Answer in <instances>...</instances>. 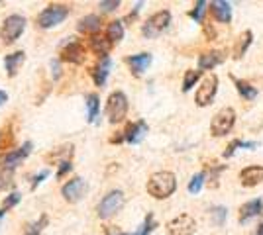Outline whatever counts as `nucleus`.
Wrapping results in <instances>:
<instances>
[{
  "instance_id": "nucleus-1",
  "label": "nucleus",
  "mask_w": 263,
  "mask_h": 235,
  "mask_svg": "<svg viewBox=\"0 0 263 235\" xmlns=\"http://www.w3.org/2000/svg\"><path fill=\"white\" fill-rule=\"evenodd\" d=\"M145 190H147L149 196H154L155 200L169 198L177 190L175 173H171V170H157V173H154L147 180V184H145Z\"/></svg>"
},
{
  "instance_id": "nucleus-2",
  "label": "nucleus",
  "mask_w": 263,
  "mask_h": 235,
  "mask_svg": "<svg viewBox=\"0 0 263 235\" xmlns=\"http://www.w3.org/2000/svg\"><path fill=\"white\" fill-rule=\"evenodd\" d=\"M69 12H71V8L67 4H49L47 8H44V10L37 14L35 26L42 28V30L55 28V26L63 24L69 18Z\"/></svg>"
},
{
  "instance_id": "nucleus-3",
  "label": "nucleus",
  "mask_w": 263,
  "mask_h": 235,
  "mask_svg": "<svg viewBox=\"0 0 263 235\" xmlns=\"http://www.w3.org/2000/svg\"><path fill=\"white\" fill-rule=\"evenodd\" d=\"M104 112H106V118H108L110 123L124 122V118L128 116V96H126L122 90L110 92Z\"/></svg>"
},
{
  "instance_id": "nucleus-4",
  "label": "nucleus",
  "mask_w": 263,
  "mask_h": 235,
  "mask_svg": "<svg viewBox=\"0 0 263 235\" xmlns=\"http://www.w3.org/2000/svg\"><path fill=\"white\" fill-rule=\"evenodd\" d=\"M169 24H171V12L169 10H159L152 14L142 26V34L143 37H147V39H154L157 35H161L169 28Z\"/></svg>"
},
{
  "instance_id": "nucleus-5",
  "label": "nucleus",
  "mask_w": 263,
  "mask_h": 235,
  "mask_svg": "<svg viewBox=\"0 0 263 235\" xmlns=\"http://www.w3.org/2000/svg\"><path fill=\"white\" fill-rule=\"evenodd\" d=\"M26 18L20 16V14H10L4 22H2V28H0V39H2V44L6 45H12L20 35L24 34V30H26Z\"/></svg>"
},
{
  "instance_id": "nucleus-6",
  "label": "nucleus",
  "mask_w": 263,
  "mask_h": 235,
  "mask_svg": "<svg viewBox=\"0 0 263 235\" xmlns=\"http://www.w3.org/2000/svg\"><path fill=\"white\" fill-rule=\"evenodd\" d=\"M87 57V47L77 37H69L59 49V61L73 63V65H83Z\"/></svg>"
},
{
  "instance_id": "nucleus-7",
  "label": "nucleus",
  "mask_w": 263,
  "mask_h": 235,
  "mask_svg": "<svg viewBox=\"0 0 263 235\" xmlns=\"http://www.w3.org/2000/svg\"><path fill=\"white\" fill-rule=\"evenodd\" d=\"M234 123H236V110L230 106L220 108L210 122V134L214 137H224L234 127Z\"/></svg>"
},
{
  "instance_id": "nucleus-8",
  "label": "nucleus",
  "mask_w": 263,
  "mask_h": 235,
  "mask_svg": "<svg viewBox=\"0 0 263 235\" xmlns=\"http://www.w3.org/2000/svg\"><path fill=\"white\" fill-rule=\"evenodd\" d=\"M124 206V192L122 190H110L97 206V213L100 220H108L114 213H118Z\"/></svg>"
},
{
  "instance_id": "nucleus-9",
  "label": "nucleus",
  "mask_w": 263,
  "mask_h": 235,
  "mask_svg": "<svg viewBox=\"0 0 263 235\" xmlns=\"http://www.w3.org/2000/svg\"><path fill=\"white\" fill-rule=\"evenodd\" d=\"M165 229H167V235H193L197 231V222L189 213H179L167 222Z\"/></svg>"
},
{
  "instance_id": "nucleus-10",
  "label": "nucleus",
  "mask_w": 263,
  "mask_h": 235,
  "mask_svg": "<svg viewBox=\"0 0 263 235\" xmlns=\"http://www.w3.org/2000/svg\"><path fill=\"white\" fill-rule=\"evenodd\" d=\"M218 77L216 75H206V77L202 78V82H200V87L197 90V96H195V100H197V106H209L212 104L214 100V96H216V92H218Z\"/></svg>"
},
{
  "instance_id": "nucleus-11",
  "label": "nucleus",
  "mask_w": 263,
  "mask_h": 235,
  "mask_svg": "<svg viewBox=\"0 0 263 235\" xmlns=\"http://www.w3.org/2000/svg\"><path fill=\"white\" fill-rule=\"evenodd\" d=\"M87 190H88L87 180L81 179V177H75V179L67 180L65 184L61 186V196L69 204H77L79 200H83V196L87 194Z\"/></svg>"
},
{
  "instance_id": "nucleus-12",
  "label": "nucleus",
  "mask_w": 263,
  "mask_h": 235,
  "mask_svg": "<svg viewBox=\"0 0 263 235\" xmlns=\"http://www.w3.org/2000/svg\"><path fill=\"white\" fill-rule=\"evenodd\" d=\"M32 147H33V143L32 141H26L20 149H14V151H6L4 155L0 157V165H2V168H14L18 167L20 163H22L26 157L32 153Z\"/></svg>"
},
{
  "instance_id": "nucleus-13",
  "label": "nucleus",
  "mask_w": 263,
  "mask_h": 235,
  "mask_svg": "<svg viewBox=\"0 0 263 235\" xmlns=\"http://www.w3.org/2000/svg\"><path fill=\"white\" fill-rule=\"evenodd\" d=\"M147 123L143 122V120H138V122L134 123H128L126 125V132H124V139L132 143V145H136V143H140L143 137L147 135Z\"/></svg>"
},
{
  "instance_id": "nucleus-14",
  "label": "nucleus",
  "mask_w": 263,
  "mask_h": 235,
  "mask_svg": "<svg viewBox=\"0 0 263 235\" xmlns=\"http://www.w3.org/2000/svg\"><path fill=\"white\" fill-rule=\"evenodd\" d=\"M240 180H241V184L248 186V188L257 186L259 182H263V167L261 165H250V167L241 168Z\"/></svg>"
},
{
  "instance_id": "nucleus-15",
  "label": "nucleus",
  "mask_w": 263,
  "mask_h": 235,
  "mask_svg": "<svg viewBox=\"0 0 263 235\" xmlns=\"http://www.w3.org/2000/svg\"><path fill=\"white\" fill-rule=\"evenodd\" d=\"M226 61V53L224 51H209L198 55V71H210V69L218 67Z\"/></svg>"
},
{
  "instance_id": "nucleus-16",
  "label": "nucleus",
  "mask_w": 263,
  "mask_h": 235,
  "mask_svg": "<svg viewBox=\"0 0 263 235\" xmlns=\"http://www.w3.org/2000/svg\"><path fill=\"white\" fill-rule=\"evenodd\" d=\"M110 69H112V59H110V57L100 59L99 63L92 67L90 75H92V80H95L97 87H104V84H106V78H108V75H110Z\"/></svg>"
},
{
  "instance_id": "nucleus-17",
  "label": "nucleus",
  "mask_w": 263,
  "mask_h": 235,
  "mask_svg": "<svg viewBox=\"0 0 263 235\" xmlns=\"http://www.w3.org/2000/svg\"><path fill=\"white\" fill-rule=\"evenodd\" d=\"M126 63L130 65L132 73H134L136 77H140L143 71L152 65V53H138V55L126 57Z\"/></svg>"
},
{
  "instance_id": "nucleus-18",
  "label": "nucleus",
  "mask_w": 263,
  "mask_h": 235,
  "mask_svg": "<svg viewBox=\"0 0 263 235\" xmlns=\"http://www.w3.org/2000/svg\"><path fill=\"white\" fill-rule=\"evenodd\" d=\"M210 12L212 16L222 24H230L232 22V4L226 0H216L210 4Z\"/></svg>"
},
{
  "instance_id": "nucleus-19",
  "label": "nucleus",
  "mask_w": 263,
  "mask_h": 235,
  "mask_svg": "<svg viewBox=\"0 0 263 235\" xmlns=\"http://www.w3.org/2000/svg\"><path fill=\"white\" fill-rule=\"evenodd\" d=\"M24 61H26V53L24 51H14L10 55L4 57V69H6V75L10 78H14L18 75V71L20 67L24 65Z\"/></svg>"
},
{
  "instance_id": "nucleus-20",
  "label": "nucleus",
  "mask_w": 263,
  "mask_h": 235,
  "mask_svg": "<svg viewBox=\"0 0 263 235\" xmlns=\"http://www.w3.org/2000/svg\"><path fill=\"white\" fill-rule=\"evenodd\" d=\"M100 26H102V20H100V16L97 14H88L85 18H81L77 22V30L81 34H92L97 35L100 30Z\"/></svg>"
},
{
  "instance_id": "nucleus-21",
  "label": "nucleus",
  "mask_w": 263,
  "mask_h": 235,
  "mask_svg": "<svg viewBox=\"0 0 263 235\" xmlns=\"http://www.w3.org/2000/svg\"><path fill=\"white\" fill-rule=\"evenodd\" d=\"M261 208H263L261 198H255V200L246 202V204L240 208V224H246L248 220H252V218H255V216H259V213H261Z\"/></svg>"
},
{
  "instance_id": "nucleus-22",
  "label": "nucleus",
  "mask_w": 263,
  "mask_h": 235,
  "mask_svg": "<svg viewBox=\"0 0 263 235\" xmlns=\"http://www.w3.org/2000/svg\"><path fill=\"white\" fill-rule=\"evenodd\" d=\"M90 49H92L95 55H99L100 59H104V57H108L110 49H112V44L106 39V35H104V37L92 35V37H90Z\"/></svg>"
},
{
  "instance_id": "nucleus-23",
  "label": "nucleus",
  "mask_w": 263,
  "mask_h": 235,
  "mask_svg": "<svg viewBox=\"0 0 263 235\" xmlns=\"http://www.w3.org/2000/svg\"><path fill=\"white\" fill-rule=\"evenodd\" d=\"M106 39H108L112 45L120 44L122 39H124V22H120V20L110 22L108 26H106Z\"/></svg>"
},
{
  "instance_id": "nucleus-24",
  "label": "nucleus",
  "mask_w": 263,
  "mask_h": 235,
  "mask_svg": "<svg viewBox=\"0 0 263 235\" xmlns=\"http://www.w3.org/2000/svg\"><path fill=\"white\" fill-rule=\"evenodd\" d=\"M99 110H100V96L97 94V92L87 94V122L88 123L97 122Z\"/></svg>"
},
{
  "instance_id": "nucleus-25",
  "label": "nucleus",
  "mask_w": 263,
  "mask_h": 235,
  "mask_svg": "<svg viewBox=\"0 0 263 235\" xmlns=\"http://www.w3.org/2000/svg\"><path fill=\"white\" fill-rule=\"evenodd\" d=\"M252 39H253V34L248 30V32H243V34L238 37V41L234 45V59H241V57L246 55V51H248V47L252 45Z\"/></svg>"
},
{
  "instance_id": "nucleus-26",
  "label": "nucleus",
  "mask_w": 263,
  "mask_h": 235,
  "mask_svg": "<svg viewBox=\"0 0 263 235\" xmlns=\"http://www.w3.org/2000/svg\"><path fill=\"white\" fill-rule=\"evenodd\" d=\"M49 224V218H47V213H42L35 222H28V224L24 225V235H40L44 231V227H47Z\"/></svg>"
},
{
  "instance_id": "nucleus-27",
  "label": "nucleus",
  "mask_w": 263,
  "mask_h": 235,
  "mask_svg": "<svg viewBox=\"0 0 263 235\" xmlns=\"http://www.w3.org/2000/svg\"><path fill=\"white\" fill-rule=\"evenodd\" d=\"M232 82L236 84V89H238V92H240L241 98H246V100H253V98L257 96V89H255V87H252L250 82H246V80L236 78V77H232Z\"/></svg>"
},
{
  "instance_id": "nucleus-28",
  "label": "nucleus",
  "mask_w": 263,
  "mask_h": 235,
  "mask_svg": "<svg viewBox=\"0 0 263 235\" xmlns=\"http://www.w3.org/2000/svg\"><path fill=\"white\" fill-rule=\"evenodd\" d=\"M71 155H73V145H63V147H59L57 151H53V153H49L45 159L61 165V163H65V161H71Z\"/></svg>"
},
{
  "instance_id": "nucleus-29",
  "label": "nucleus",
  "mask_w": 263,
  "mask_h": 235,
  "mask_svg": "<svg viewBox=\"0 0 263 235\" xmlns=\"http://www.w3.org/2000/svg\"><path fill=\"white\" fill-rule=\"evenodd\" d=\"M255 149V147H259L257 141H241V139H234L230 145L226 147V151H224V157H232L236 153V149Z\"/></svg>"
},
{
  "instance_id": "nucleus-30",
  "label": "nucleus",
  "mask_w": 263,
  "mask_h": 235,
  "mask_svg": "<svg viewBox=\"0 0 263 235\" xmlns=\"http://www.w3.org/2000/svg\"><path fill=\"white\" fill-rule=\"evenodd\" d=\"M202 77V71H195V69H191V71H186L185 73V77H183V87H181V89H183V92H189V90L193 89V87H195V84H197L198 82V78Z\"/></svg>"
},
{
  "instance_id": "nucleus-31",
  "label": "nucleus",
  "mask_w": 263,
  "mask_h": 235,
  "mask_svg": "<svg viewBox=\"0 0 263 235\" xmlns=\"http://www.w3.org/2000/svg\"><path fill=\"white\" fill-rule=\"evenodd\" d=\"M226 218H228V210L224 206H214L210 210V220H212V224L218 225V227H222V225L226 224Z\"/></svg>"
},
{
  "instance_id": "nucleus-32",
  "label": "nucleus",
  "mask_w": 263,
  "mask_h": 235,
  "mask_svg": "<svg viewBox=\"0 0 263 235\" xmlns=\"http://www.w3.org/2000/svg\"><path fill=\"white\" fill-rule=\"evenodd\" d=\"M204 179H206V173H204V170H202V173H197L193 179L189 180V192H191V194H198V192L202 190Z\"/></svg>"
},
{
  "instance_id": "nucleus-33",
  "label": "nucleus",
  "mask_w": 263,
  "mask_h": 235,
  "mask_svg": "<svg viewBox=\"0 0 263 235\" xmlns=\"http://www.w3.org/2000/svg\"><path fill=\"white\" fill-rule=\"evenodd\" d=\"M204 12H206V2H204V0H198L197 4H195V8L189 12V16H191L195 22L202 24L204 22Z\"/></svg>"
},
{
  "instance_id": "nucleus-34",
  "label": "nucleus",
  "mask_w": 263,
  "mask_h": 235,
  "mask_svg": "<svg viewBox=\"0 0 263 235\" xmlns=\"http://www.w3.org/2000/svg\"><path fill=\"white\" fill-rule=\"evenodd\" d=\"M155 218H154V213L149 212L147 213V216H145V220H143V224L140 225V229H138V231H136V233L134 235H149L152 233V231H154L155 229Z\"/></svg>"
},
{
  "instance_id": "nucleus-35",
  "label": "nucleus",
  "mask_w": 263,
  "mask_h": 235,
  "mask_svg": "<svg viewBox=\"0 0 263 235\" xmlns=\"http://www.w3.org/2000/svg\"><path fill=\"white\" fill-rule=\"evenodd\" d=\"M20 200H22V194H20V192H10V194L4 198V202H2V208H4V210H10V208H14Z\"/></svg>"
},
{
  "instance_id": "nucleus-36",
  "label": "nucleus",
  "mask_w": 263,
  "mask_h": 235,
  "mask_svg": "<svg viewBox=\"0 0 263 235\" xmlns=\"http://www.w3.org/2000/svg\"><path fill=\"white\" fill-rule=\"evenodd\" d=\"M12 168H2L0 170V190H4L6 186H10V179H12Z\"/></svg>"
},
{
  "instance_id": "nucleus-37",
  "label": "nucleus",
  "mask_w": 263,
  "mask_h": 235,
  "mask_svg": "<svg viewBox=\"0 0 263 235\" xmlns=\"http://www.w3.org/2000/svg\"><path fill=\"white\" fill-rule=\"evenodd\" d=\"M99 8H102V12H114L120 8V0H102L99 2Z\"/></svg>"
},
{
  "instance_id": "nucleus-38",
  "label": "nucleus",
  "mask_w": 263,
  "mask_h": 235,
  "mask_svg": "<svg viewBox=\"0 0 263 235\" xmlns=\"http://www.w3.org/2000/svg\"><path fill=\"white\" fill-rule=\"evenodd\" d=\"M71 168H73V163H71V161L61 163V165H59V168H57V179H63L67 173H71Z\"/></svg>"
},
{
  "instance_id": "nucleus-39",
  "label": "nucleus",
  "mask_w": 263,
  "mask_h": 235,
  "mask_svg": "<svg viewBox=\"0 0 263 235\" xmlns=\"http://www.w3.org/2000/svg\"><path fill=\"white\" fill-rule=\"evenodd\" d=\"M47 177H49V170H42L40 175H35V177H33V180H32V190H35V188H37V186H40V184H42Z\"/></svg>"
},
{
  "instance_id": "nucleus-40",
  "label": "nucleus",
  "mask_w": 263,
  "mask_h": 235,
  "mask_svg": "<svg viewBox=\"0 0 263 235\" xmlns=\"http://www.w3.org/2000/svg\"><path fill=\"white\" fill-rule=\"evenodd\" d=\"M204 34H206L209 39H214V37H216V30H212L210 24H204Z\"/></svg>"
},
{
  "instance_id": "nucleus-41",
  "label": "nucleus",
  "mask_w": 263,
  "mask_h": 235,
  "mask_svg": "<svg viewBox=\"0 0 263 235\" xmlns=\"http://www.w3.org/2000/svg\"><path fill=\"white\" fill-rule=\"evenodd\" d=\"M51 71H53V78H59L61 71H59V61H57V59H55V61H51Z\"/></svg>"
},
{
  "instance_id": "nucleus-42",
  "label": "nucleus",
  "mask_w": 263,
  "mask_h": 235,
  "mask_svg": "<svg viewBox=\"0 0 263 235\" xmlns=\"http://www.w3.org/2000/svg\"><path fill=\"white\" fill-rule=\"evenodd\" d=\"M6 100H8V94H6L4 90H0V106H2V104H4Z\"/></svg>"
},
{
  "instance_id": "nucleus-43",
  "label": "nucleus",
  "mask_w": 263,
  "mask_h": 235,
  "mask_svg": "<svg viewBox=\"0 0 263 235\" xmlns=\"http://www.w3.org/2000/svg\"><path fill=\"white\" fill-rule=\"evenodd\" d=\"M106 235H130L126 231H112V229H106Z\"/></svg>"
},
{
  "instance_id": "nucleus-44",
  "label": "nucleus",
  "mask_w": 263,
  "mask_h": 235,
  "mask_svg": "<svg viewBox=\"0 0 263 235\" xmlns=\"http://www.w3.org/2000/svg\"><path fill=\"white\" fill-rule=\"evenodd\" d=\"M257 235H263V224L257 227Z\"/></svg>"
},
{
  "instance_id": "nucleus-45",
  "label": "nucleus",
  "mask_w": 263,
  "mask_h": 235,
  "mask_svg": "<svg viewBox=\"0 0 263 235\" xmlns=\"http://www.w3.org/2000/svg\"><path fill=\"white\" fill-rule=\"evenodd\" d=\"M4 213H6V210H4V208H0V220H2V216H4Z\"/></svg>"
},
{
  "instance_id": "nucleus-46",
  "label": "nucleus",
  "mask_w": 263,
  "mask_h": 235,
  "mask_svg": "<svg viewBox=\"0 0 263 235\" xmlns=\"http://www.w3.org/2000/svg\"><path fill=\"white\" fill-rule=\"evenodd\" d=\"M261 216H263V208H261Z\"/></svg>"
}]
</instances>
